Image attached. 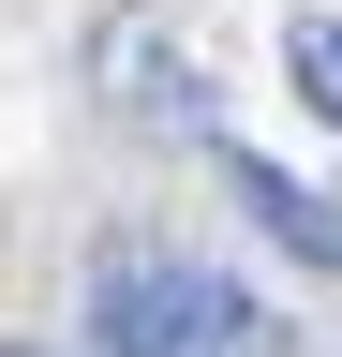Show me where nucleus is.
<instances>
[{
    "label": "nucleus",
    "instance_id": "7ed1b4c3",
    "mask_svg": "<svg viewBox=\"0 0 342 357\" xmlns=\"http://www.w3.org/2000/svg\"><path fill=\"white\" fill-rule=\"evenodd\" d=\"M104 89H119L149 134H208V89L179 75V45H164L149 15H134V30H104Z\"/></svg>",
    "mask_w": 342,
    "mask_h": 357
},
{
    "label": "nucleus",
    "instance_id": "39448f33",
    "mask_svg": "<svg viewBox=\"0 0 342 357\" xmlns=\"http://www.w3.org/2000/svg\"><path fill=\"white\" fill-rule=\"evenodd\" d=\"M0 357H45V342H0Z\"/></svg>",
    "mask_w": 342,
    "mask_h": 357
},
{
    "label": "nucleus",
    "instance_id": "20e7f679",
    "mask_svg": "<svg viewBox=\"0 0 342 357\" xmlns=\"http://www.w3.org/2000/svg\"><path fill=\"white\" fill-rule=\"evenodd\" d=\"M283 89L342 134V15H283Z\"/></svg>",
    "mask_w": 342,
    "mask_h": 357
},
{
    "label": "nucleus",
    "instance_id": "f03ea898",
    "mask_svg": "<svg viewBox=\"0 0 342 357\" xmlns=\"http://www.w3.org/2000/svg\"><path fill=\"white\" fill-rule=\"evenodd\" d=\"M224 178H238V208L268 223V238L313 268V283H342V208L313 194V178H283V164H253V149H224Z\"/></svg>",
    "mask_w": 342,
    "mask_h": 357
},
{
    "label": "nucleus",
    "instance_id": "f257e3e1",
    "mask_svg": "<svg viewBox=\"0 0 342 357\" xmlns=\"http://www.w3.org/2000/svg\"><path fill=\"white\" fill-rule=\"evenodd\" d=\"M75 328H90V357H297V328L253 283H224V268H194V253H149V238L90 253Z\"/></svg>",
    "mask_w": 342,
    "mask_h": 357
}]
</instances>
